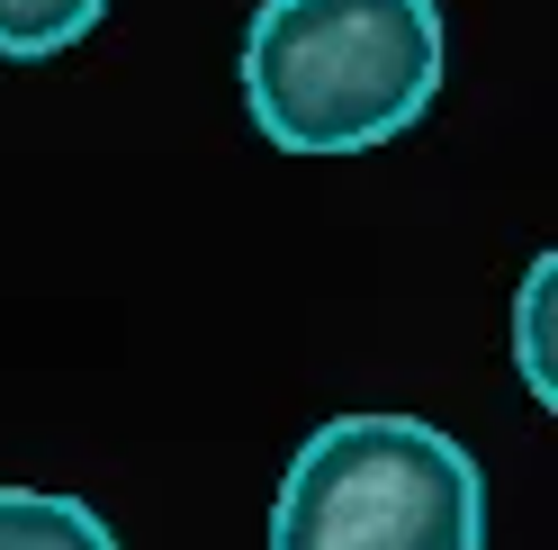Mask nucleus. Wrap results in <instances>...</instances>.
Instances as JSON below:
<instances>
[{
  "label": "nucleus",
  "instance_id": "1",
  "mask_svg": "<svg viewBox=\"0 0 558 550\" xmlns=\"http://www.w3.org/2000/svg\"><path fill=\"white\" fill-rule=\"evenodd\" d=\"M433 0H262L243 27V109L279 154H369L441 91Z\"/></svg>",
  "mask_w": 558,
  "mask_h": 550
},
{
  "label": "nucleus",
  "instance_id": "2",
  "mask_svg": "<svg viewBox=\"0 0 558 550\" xmlns=\"http://www.w3.org/2000/svg\"><path fill=\"white\" fill-rule=\"evenodd\" d=\"M270 550H486V478L424 416H333L279 478Z\"/></svg>",
  "mask_w": 558,
  "mask_h": 550
},
{
  "label": "nucleus",
  "instance_id": "3",
  "mask_svg": "<svg viewBox=\"0 0 558 550\" xmlns=\"http://www.w3.org/2000/svg\"><path fill=\"white\" fill-rule=\"evenodd\" d=\"M0 550H118L109 514L54 488H0Z\"/></svg>",
  "mask_w": 558,
  "mask_h": 550
},
{
  "label": "nucleus",
  "instance_id": "4",
  "mask_svg": "<svg viewBox=\"0 0 558 550\" xmlns=\"http://www.w3.org/2000/svg\"><path fill=\"white\" fill-rule=\"evenodd\" d=\"M99 10L109 0H0V55H19V63H37V55H63V46H82Z\"/></svg>",
  "mask_w": 558,
  "mask_h": 550
},
{
  "label": "nucleus",
  "instance_id": "5",
  "mask_svg": "<svg viewBox=\"0 0 558 550\" xmlns=\"http://www.w3.org/2000/svg\"><path fill=\"white\" fill-rule=\"evenodd\" d=\"M549 289H558V253H532L522 298H513V361H522L532 406H558V370H549Z\"/></svg>",
  "mask_w": 558,
  "mask_h": 550
}]
</instances>
